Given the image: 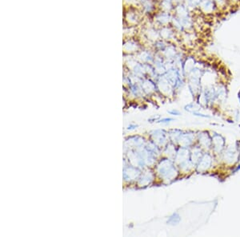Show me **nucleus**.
I'll return each instance as SVG.
<instances>
[{"label":"nucleus","mask_w":240,"mask_h":237,"mask_svg":"<svg viewBox=\"0 0 240 237\" xmlns=\"http://www.w3.org/2000/svg\"><path fill=\"white\" fill-rule=\"evenodd\" d=\"M179 220H180V217H179V216L178 214H173V216H171L170 217V219L169 220H167V224H177L179 222Z\"/></svg>","instance_id":"1"},{"label":"nucleus","mask_w":240,"mask_h":237,"mask_svg":"<svg viewBox=\"0 0 240 237\" xmlns=\"http://www.w3.org/2000/svg\"><path fill=\"white\" fill-rule=\"evenodd\" d=\"M169 113H173V114H177V115H178L179 114V112H177V111H169Z\"/></svg>","instance_id":"2"}]
</instances>
